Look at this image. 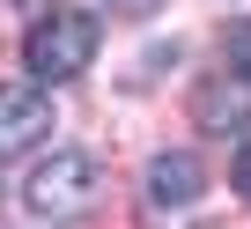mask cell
<instances>
[{"label": "cell", "mask_w": 251, "mask_h": 229, "mask_svg": "<svg viewBox=\"0 0 251 229\" xmlns=\"http://www.w3.org/2000/svg\"><path fill=\"white\" fill-rule=\"evenodd\" d=\"M229 74H236V81H251V23L229 37Z\"/></svg>", "instance_id": "cell-6"}, {"label": "cell", "mask_w": 251, "mask_h": 229, "mask_svg": "<svg viewBox=\"0 0 251 229\" xmlns=\"http://www.w3.org/2000/svg\"><path fill=\"white\" fill-rule=\"evenodd\" d=\"M96 15L89 8H52V15H37L30 23V37H23V59H30V74L37 81H74V74H89V59H96Z\"/></svg>", "instance_id": "cell-1"}, {"label": "cell", "mask_w": 251, "mask_h": 229, "mask_svg": "<svg viewBox=\"0 0 251 229\" xmlns=\"http://www.w3.org/2000/svg\"><path fill=\"white\" fill-rule=\"evenodd\" d=\"M103 8H111V15H133V23H141V15H155V8H163V0H103Z\"/></svg>", "instance_id": "cell-7"}, {"label": "cell", "mask_w": 251, "mask_h": 229, "mask_svg": "<svg viewBox=\"0 0 251 229\" xmlns=\"http://www.w3.org/2000/svg\"><path fill=\"white\" fill-rule=\"evenodd\" d=\"M45 133H52V96L30 89V81H8V89H0V163L30 155Z\"/></svg>", "instance_id": "cell-3"}, {"label": "cell", "mask_w": 251, "mask_h": 229, "mask_svg": "<svg viewBox=\"0 0 251 229\" xmlns=\"http://www.w3.org/2000/svg\"><path fill=\"white\" fill-rule=\"evenodd\" d=\"M200 185H207L200 155H155V163H148V200H155V207H192Z\"/></svg>", "instance_id": "cell-5"}, {"label": "cell", "mask_w": 251, "mask_h": 229, "mask_svg": "<svg viewBox=\"0 0 251 229\" xmlns=\"http://www.w3.org/2000/svg\"><path fill=\"white\" fill-rule=\"evenodd\" d=\"M236 185H244V200H251V148L236 155Z\"/></svg>", "instance_id": "cell-8"}, {"label": "cell", "mask_w": 251, "mask_h": 229, "mask_svg": "<svg viewBox=\"0 0 251 229\" xmlns=\"http://www.w3.org/2000/svg\"><path fill=\"white\" fill-rule=\"evenodd\" d=\"M192 119H200L207 133H222V141L244 133V126H251V81H236V74H229V81H207V89L192 96Z\"/></svg>", "instance_id": "cell-4"}, {"label": "cell", "mask_w": 251, "mask_h": 229, "mask_svg": "<svg viewBox=\"0 0 251 229\" xmlns=\"http://www.w3.org/2000/svg\"><path fill=\"white\" fill-rule=\"evenodd\" d=\"M96 192H103V163H96V155H81V148H59V155H45V163L30 170L23 207H30V214H45V222H74V214H89V207H96Z\"/></svg>", "instance_id": "cell-2"}, {"label": "cell", "mask_w": 251, "mask_h": 229, "mask_svg": "<svg viewBox=\"0 0 251 229\" xmlns=\"http://www.w3.org/2000/svg\"><path fill=\"white\" fill-rule=\"evenodd\" d=\"M8 8H23V15H52V0H8Z\"/></svg>", "instance_id": "cell-9"}]
</instances>
